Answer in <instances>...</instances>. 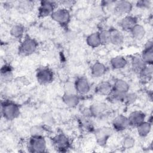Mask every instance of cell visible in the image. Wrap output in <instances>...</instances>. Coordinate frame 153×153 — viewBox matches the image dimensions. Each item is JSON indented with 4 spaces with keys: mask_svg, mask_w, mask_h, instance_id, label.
Wrapping results in <instances>:
<instances>
[{
    "mask_svg": "<svg viewBox=\"0 0 153 153\" xmlns=\"http://www.w3.org/2000/svg\"><path fill=\"white\" fill-rule=\"evenodd\" d=\"M129 89L130 85L128 83L123 79H117L112 85L113 90L121 93H127L128 92Z\"/></svg>",
    "mask_w": 153,
    "mask_h": 153,
    "instance_id": "ffe728a7",
    "label": "cell"
},
{
    "mask_svg": "<svg viewBox=\"0 0 153 153\" xmlns=\"http://www.w3.org/2000/svg\"><path fill=\"white\" fill-rule=\"evenodd\" d=\"M133 7L132 4L128 1H119L115 2L114 11L119 15L126 16L131 11Z\"/></svg>",
    "mask_w": 153,
    "mask_h": 153,
    "instance_id": "ba28073f",
    "label": "cell"
},
{
    "mask_svg": "<svg viewBox=\"0 0 153 153\" xmlns=\"http://www.w3.org/2000/svg\"><path fill=\"white\" fill-rule=\"evenodd\" d=\"M45 130L44 127L39 125H35L30 127V133L31 136H43Z\"/></svg>",
    "mask_w": 153,
    "mask_h": 153,
    "instance_id": "1f68e13d",
    "label": "cell"
},
{
    "mask_svg": "<svg viewBox=\"0 0 153 153\" xmlns=\"http://www.w3.org/2000/svg\"><path fill=\"white\" fill-rule=\"evenodd\" d=\"M86 42L88 46L92 48H96L100 45L99 32H93L88 35L86 38Z\"/></svg>",
    "mask_w": 153,
    "mask_h": 153,
    "instance_id": "d4e9b609",
    "label": "cell"
},
{
    "mask_svg": "<svg viewBox=\"0 0 153 153\" xmlns=\"http://www.w3.org/2000/svg\"><path fill=\"white\" fill-rule=\"evenodd\" d=\"M74 85L77 93L85 94L90 90V84L88 79L84 77H79L74 82Z\"/></svg>",
    "mask_w": 153,
    "mask_h": 153,
    "instance_id": "30bf717a",
    "label": "cell"
},
{
    "mask_svg": "<svg viewBox=\"0 0 153 153\" xmlns=\"http://www.w3.org/2000/svg\"><path fill=\"white\" fill-rule=\"evenodd\" d=\"M42 120L43 123L47 126H52L54 124V118L53 115L48 113H45L42 116Z\"/></svg>",
    "mask_w": 153,
    "mask_h": 153,
    "instance_id": "836d02e7",
    "label": "cell"
},
{
    "mask_svg": "<svg viewBox=\"0 0 153 153\" xmlns=\"http://www.w3.org/2000/svg\"><path fill=\"white\" fill-rule=\"evenodd\" d=\"M146 65H152L153 62V43L151 40L148 41L140 56Z\"/></svg>",
    "mask_w": 153,
    "mask_h": 153,
    "instance_id": "7c38bea8",
    "label": "cell"
},
{
    "mask_svg": "<svg viewBox=\"0 0 153 153\" xmlns=\"http://www.w3.org/2000/svg\"><path fill=\"white\" fill-rule=\"evenodd\" d=\"M24 26L20 24H16L13 25L10 30V35L15 38H21L24 34Z\"/></svg>",
    "mask_w": 153,
    "mask_h": 153,
    "instance_id": "4316f807",
    "label": "cell"
},
{
    "mask_svg": "<svg viewBox=\"0 0 153 153\" xmlns=\"http://www.w3.org/2000/svg\"><path fill=\"white\" fill-rule=\"evenodd\" d=\"M137 99V95L135 93H128L127 92L125 94L124 102L127 104H132L134 103Z\"/></svg>",
    "mask_w": 153,
    "mask_h": 153,
    "instance_id": "d6a6232c",
    "label": "cell"
},
{
    "mask_svg": "<svg viewBox=\"0 0 153 153\" xmlns=\"http://www.w3.org/2000/svg\"><path fill=\"white\" fill-rule=\"evenodd\" d=\"M56 3L51 1H41L38 8V16L39 17H45L52 14L56 8Z\"/></svg>",
    "mask_w": 153,
    "mask_h": 153,
    "instance_id": "52a82bcc",
    "label": "cell"
},
{
    "mask_svg": "<svg viewBox=\"0 0 153 153\" xmlns=\"http://www.w3.org/2000/svg\"><path fill=\"white\" fill-rule=\"evenodd\" d=\"M53 143L59 151L65 152L70 146L69 138L63 133H59L53 138Z\"/></svg>",
    "mask_w": 153,
    "mask_h": 153,
    "instance_id": "8992f818",
    "label": "cell"
},
{
    "mask_svg": "<svg viewBox=\"0 0 153 153\" xmlns=\"http://www.w3.org/2000/svg\"><path fill=\"white\" fill-rule=\"evenodd\" d=\"M112 131L109 127H102L98 128L95 132V137L97 143L100 145H105Z\"/></svg>",
    "mask_w": 153,
    "mask_h": 153,
    "instance_id": "9c48e42d",
    "label": "cell"
},
{
    "mask_svg": "<svg viewBox=\"0 0 153 153\" xmlns=\"http://www.w3.org/2000/svg\"><path fill=\"white\" fill-rule=\"evenodd\" d=\"M20 113L19 106L10 101H4L1 103V114L7 120H13L16 118Z\"/></svg>",
    "mask_w": 153,
    "mask_h": 153,
    "instance_id": "6da1fadb",
    "label": "cell"
},
{
    "mask_svg": "<svg viewBox=\"0 0 153 153\" xmlns=\"http://www.w3.org/2000/svg\"><path fill=\"white\" fill-rule=\"evenodd\" d=\"M37 41L29 36H26L19 47V53L23 56L33 54L38 48Z\"/></svg>",
    "mask_w": 153,
    "mask_h": 153,
    "instance_id": "7a4b0ae2",
    "label": "cell"
},
{
    "mask_svg": "<svg viewBox=\"0 0 153 153\" xmlns=\"http://www.w3.org/2000/svg\"><path fill=\"white\" fill-rule=\"evenodd\" d=\"M112 127L117 131H123L126 130L129 126L128 118L123 115H119L112 121Z\"/></svg>",
    "mask_w": 153,
    "mask_h": 153,
    "instance_id": "8fae6325",
    "label": "cell"
},
{
    "mask_svg": "<svg viewBox=\"0 0 153 153\" xmlns=\"http://www.w3.org/2000/svg\"><path fill=\"white\" fill-rule=\"evenodd\" d=\"M110 64L113 69H121L127 66V60L122 56H117L111 59Z\"/></svg>",
    "mask_w": 153,
    "mask_h": 153,
    "instance_id": "44dd1931",
    "label": "cell"
},
{
    "mask_svg": "<svg viewBox=\"0 0 153 153\" xmlns=\"http://www.w3.org/2000/svg\"><path fill=\"white\" fill-rule=\"evenodd\" d=\"M146 64L143 62L140 56H133L131 60V66L133 70L139 74L146 66Z\"/></svg>",
    "mask_w": 153,
    "mask_h": 153,
    "instance_id": "603a6c76",
    "label": "cell"
},
{
    "mask_svg": "<svg viewBox=\"0 0 153 153\" xmlns=\"http://www.w3.org/2000/svg\"><path fill=\"white\" fill-rule=\"evenodd\" d=\"M120 26L124 30L130 31V30L137 24V19L130 15L124 16L120 21Z\"/></svg>",
    "mask_w": 153,
    "mask_h": 153,
    "instance_id": "5bb4252c",
    "label": "cell"
},
{
    "mask_svg": "<svg viewBox=\"0 0 153 153\" xmlns=\"http://www.w3.org/2000/svg\"><path fill=\"white\" fill-rule=\"evenodd\" d=\"M130 32L133 38L137 40H141L145 37L146 34L145 27L140 24H136Z\"/></svg>",
    "mask_w": 153,
    "mask_h": 153,
    "instance_id": "7402d4cb",
    "label": "cell"
},
{
    "mask_svg": "<svg viewBox=\"0 0 153 153\" xmlns=\"http://www.w3.org/2000/svg\"><path fill=\"white\" fill-rule=\"evenodd\" d=\"M100 44L106 45L110 44V36L109 30H102L99 32Z\"/></svg>",
    "mask_w": 153,
    "mask_h": 153,
    "instance_id": "f546056e",
    "label": "cell"
},
{
    "mask_svg": "<svg viewBox=\"0 0 153 153\" xmlns=\"http://www.w3.org/2000/svg\"><path fill=\"white\" fill-rule=\"evenodd\" d=\"M63 103L69 108H74L79 103V97L77 93H65L62 97Z\"/></svg>",
    "mask_w": 153,
    "mask_h": 153,
    "instance_id": "2e32d148",
    "label": "cell"
},
{
    "mask_svg": "<svg viewBox=\"0 0 153 153\" xmlns=\"http://www.w3.org/2000/svg\"><path fill=\"white\" fill-rule=\"evenodd\" d=\"M137 131L140 137L147 136L151 130L152 123L149 121H143L137 127Z\"/></svg>",
    "mask_w": 153,
    "mask_h": 153,
    "instance_id": "cb8c5ba5",
    "label": "cell"
},
{
    "mask_svg": "<svg viewBox=\"0 0 153 153\" xmlns=\"http://www.w3.org/2000/svg\"><path fill=\"white\" fill-rule=\"evenodd\" d=\"M36 78L40 84L47 85L53 81L54 74L50 68L47 67H41L37 70Z\"/></svg>",
    "mask_w": 153,
    "mask_h": 153,
    "instance_id": "5b68a950",
    "label": "cell"
},
{
    "mask_svg": "<svg viewBox=\"0 0 153 153\" xmlns=\"http://www.w3.org/2000/svg\"><path fill=\"white\" fill-rule=\"evenodd\" d=\"M47 148L46 140L43 136H31L27 142V149L29 152L41 153Z\"/></svg>",
    "mask_w": 153,
    "mask_h": 153,
    "instance_id": "3957f363",
    "label": "cell"
},
{
    "mask_svg": "<svg viewBox=\"0 0 153 153\" xmlns=\"http://www.w3.org/2000/svg\"><path fill=\"white\" fill-rule=\"evenodd\" d=\"M106 66L102 62H96L91 67V73L95 78H100L103 76L106 72Z\"/></svg>",
    "mask_w": 153,
    "mask_h": 153,
    "instance_id": "e0dca14e",
    "label": "cell"
},
{
    "mask_svg": "<svg viewBox=\"0 0 153 153\" xmlns=\"http://www.w3.org/2000/svg\"><path fill=\"white\" fill-rule=\"evenodd\" d=\"M145 117L146 115L143 112L136 110L131 112L127 118L130 126L137 127L139 124L145 121Z\"/></svg>",
    "mask_w": 153,
    "mask_h": 153,
    "instance_id": "4fadbf2b",
    "label": "cell"
},
{
    "mask_svg": "<svg viewBox=\"0 0 153 153\" xmlns=\"http://www.w3.org/2000/svg\"><path fill=\"white\" fill-rule=\"evenodd\" d=\"M126 93H121L117 91H115L112 90L111 93L108 96L109 101L112 102H124V97Z\"/></svg>",
    "mask_w": 153,
    "mask_h": 153,
    "instance_id": "f1b7e54d",
    "label": "cell"
},
{
    "mask_svg": "<svg viewBox=\"0 0 153 153\" xmlns=\"http://www.w3.org/2000/svg\"><path fill=\"white\" fill-rule=\"evenodd\" d=\"M134 144L135 140L133 137L130 136H127L124 137L122 140V146L126 149L132 148L134 146Z\"/></svg>",
    "mask_w": 153,
    "mask_h": 153,
    "instance_id": "4dcf8cb0",
    "label": "cell"
},
{
    "mask_svg": "<svg viewBox=\"0 0 153 153\" xmlns=\"http://www.w3.org/2000/svg\"><path fill=\"white\" fill-rule=\"evenodd\" d=\"M112 91V85L108 81H102L99 82L95 88L96 93L103 96H108Z\"/></svg>",
    "mask_w": 153,
    "mask_h": 153,
    "instance_id": "ac0fdd59",
    "label": "cell"
},
{
    "mask_svg": "<svg viewBox=\"0 0 153 153\" xmlns=\"http://www.w3.org/2000/svg\"><path fill=\"white\" fill-rule=\"evenodd\" d=\"M152 65H146V66L141 71V72L139 74L140 75V76L143 81H149L152 78Z\"/></svg>",
    "mask_w": 153,
    "mask_h": 153,
    "instance_id": "83f0119b",
    "label": "cell"
},
{
    "mask_svg": "<svg viewBox=\"0 0 153 153\" xmlns=\"http://www.w3.org/2000/svg\"><path fill=\"white\" fill-rule=\"evenodd\" d=\"M109 30L110 44L118 46L121 45L124 39L123 34L117 29H111Z\"/></svg>",
    "mask_w": 153,
    "mask_h": 153,
    "instance_id": "9a60e30c",
    "label": "cell"
},
{
    "mask_svg": "<svg viewBox=\"0 0 153 153\" xmlns=\"http://www.w3.org/2000/svg\"><path fill=\"white\" fill-rule=\"evenodd\" d=\"M149 5H150V1H149L141 0L136 2V6L139 8H148Z\"/></svg>",
    "mask_w": 153,
    "mask_h": 153,
    "instance_id": "8d00e7d4",
    "label": "cell"
},
{
    "mask_svg": "<svg viewBox=\"0 0 153 153\" xmlns=\"http://www.w3.org/2000/svg\"><path fill=\"white\" fill-rule=\"evenodd\" d=\"M65 93H77L75 88L74 83L71 84L70 82L67 83L65 86Z\"/></svg>",
    "mask_w": 153,
    "mask_h": 153,
    "instance_id": "e575fe53",
    "label": "cell"
},
{
    "mask_svg": "<svg viewBox=\"0 0 153 153\" xmlns=\"http://www.w3.org/2000/svg\"><path fill=\"white\" fill-rule=\"evenodd\" d=\"M89 109L91 115L94 117H99L107 110V106L104 103L96 102L93 103Z\"/></svg>",
    "mask_w": 153,
    "mask_h": 153,
    "instance_id": "d6986e66",
    "label": "cell"
},
{
    "mask_svg": "<svg viewBox=\"0 0 153 153\" xmlns=\"http://www.w3.org/2000/svg\"><path fill=\"white\" fill-rule=\"evenodd\" d=\"M13 71L9 65H4L1 69V78L4 82L10 81L13 78Z\"/></svg>",
    "mask_w": 153,
    "mask_h": 153,
    "instance_id": "484cf974",
    "label": "cell"
},
{
    "mask_svg": "<svg viewBox=\"0 0 153 153\" xmlns=\"http://www.w3.org/2000/svg\"><path fill=\"white\" fill-rule=\"evenodd\" d=\"M31 2L30 1H22L19 4V7L23 10H28L31 8Z\"/></svg>",
    "mask_w": 153,
    "mask_h": 153,
    "instance_id": "d590c367",
    "label": "cell"
},
{
    "mask_svg": "<svg viewBox=\"0 0 153 153\" xmlns=\"http://www.w3.org/2000/svg\"><path fill=\"white\" fill-rule=\"evenodd\" d=\"M51 19L57 23L65 25L69 23L71 19V14L66 8H60L55 10L51 15Z\"/></svg>",
    "mask_w": 153,
    "mask_h": 153,
    "instance_id": "277c9868",
    "label": "cell"
}]
</instances>
